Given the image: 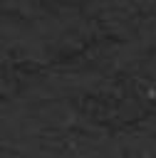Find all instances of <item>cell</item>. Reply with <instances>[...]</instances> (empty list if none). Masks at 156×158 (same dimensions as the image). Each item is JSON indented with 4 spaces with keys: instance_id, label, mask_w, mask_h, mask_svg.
Masks as SVG:
<instances>
[]
</instances>
